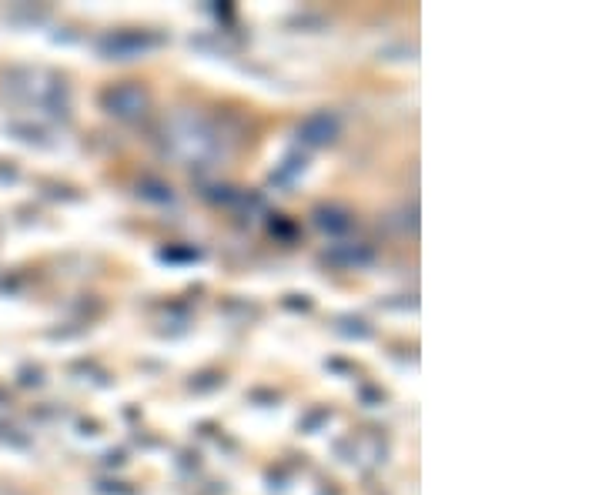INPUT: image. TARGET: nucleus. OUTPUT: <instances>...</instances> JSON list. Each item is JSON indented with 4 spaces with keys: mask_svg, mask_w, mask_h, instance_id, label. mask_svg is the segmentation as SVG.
<instances>
[{
    "mask_svg": "<svg viewBox=\"0 0 602 495\" xmlns=\"http://www.w3.org/2000/svg\"><path fill=\"white\" fill-rule=\"evenodd\" d=\"M338 131H342V121H338L335 114H328V111H318L305 124H301L298 134H301V141H305V144H312V148H322V144L338 138Z\"/></svg>",
    "mask_w": 602,
    "mask_h": 495,
    "instance_id": "obj_1",
    "label": "nucleus"
},
{
    "mask_svg": "<svg viewBox=\"0 0 602 495\" xmlns=\"http://www.w3.org/2000/svg\"><path fill=\"white\" fill-rule=\"evenodd\" d=\"M144 104H148V97L134 84H121L108 94V108L118 114V118H134V114L144 111Z\"/></svg>",
    "mask_w": 602,
    "mask_h": 495,
    "instance_id": "obj_2",
    "label": "nucleus"
},
{
    "mask_svg": "<svg viewBox=\"0 0 602 495\" xmlns=\"http://www.w3.org/2000/svg\"><path fill=\"white\" fill-rule=\"evenodd\" d=\"M372 258V251L365 245H332L328 248V261H335V265H365V261Z\"/></svg>",
    "mask_w": 602,
    "mask_h": 495,
    "instance_id": "obj_3",
    "label": "nucleus"
},
{
    "mask_svg": "<svg viewBox=\"0 0 602 495\" xmlns=\"http://www.w3.org/2000/svg\"><path fill=\"white\" fill-rule=\"evenodd\" d=\"M318 228L328 231V235H342V231L352 228V218L342 208H322L318 211Z\"/></svg>",
    "mask_w": 602,
    "mask_h": 495,
    "instance_id": "obj_4",
    "label": "nucleus"
}]
</instances>
